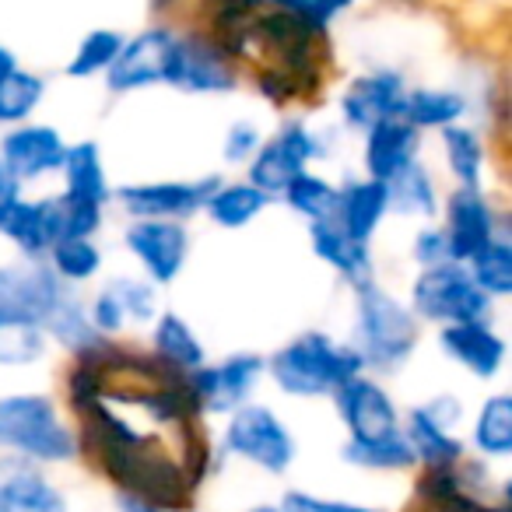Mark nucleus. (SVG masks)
Here are the masks:
<instances>
[{
	"label": "nucleus",
	"mask_w": 512,
	"mask_h": 512,
	"mask_svg": "<svg viewBox=\"0 0 512 512\" xmlns=\"http://www.w3.org/2000/svg\"><path fill=\"white\" fill-rule=\"evenodd\" d=\"M88 320H92V330L99 337H120L123 330H127V313H123L120 299H116L113 288H99L95 292V299L88 302Z\"/></svg>",
	"instance_id": "nucleus-41"
},
{
	"label": "nucleus",
	"mask_w": 512,
	"mask_h": 512,
	"mask_svg": "<svg viewBox=\"0 0 512 512\" xmlns=\"http://www.w3.org/2000/svg\"><path fill=\"white\" fill-rule=\"evenodd\" d=\"M123 246L141 264L151 285H172L190 260V232L183 221L169 218H130Z\"/></svg>",
	"instance_id": "nucleus-11"
},
{
	"label": "nucleus",
	"mask_w": 512,
	"mask_h": 512,
	"mask_svg": "<svg viewBox=\"0 0 512 512\" xmlns=\"http://www.w3.org/2000/svg\"><path fill=\"white\" fill-rule=\"evenodd\" d=\"M386 200H390L393 214H404V218H435V211H439V190H435V179L428 172V165L421 158H414L407 169H400L397 176L386 179Z\"/></svg>",
	"instance_id": "nucleus-30"
},
{
	"label": "nucleus",
	"mask_w": 512,
	"mask_h": 512,
	"mask_svg": "<svg viewBox=\"0 0 512 512\" xmlns=\"http://www.w3.org/2000/svg\"><path fill=\"white\" fill-rule=\"evenodd\" d=\"M407 88H411V81L400 67H369L341 88L337 116L351 134H365L372 123L400 116Z\"/></svg>",
	"instance_id": "nucleus-10"
},
{
	"label": "nucleus",
	"mask_w": 512,
	"mask_h": 512,
	"mask_svg": "<svg viewBox=\"0 0 512 512\" xmlns=\"http://www.w3.org/2000/svg\"><path fill=\"white\" fill-rule=\"evenodd\" d=\"M151 355L165 369L179 372V376H186V372H193L197 365L207 362V348L197 337V330L179 313H172V309L158 313L155 323H151Z\"/></svg>",
	"instance_id": "nucleus-24"
},
{
	"label": "nucleus",
	"mask_w": 512,
	"mask_h": 512,
	"mask_svg": "<svg viewBox=\"0 0 512 512\" xmlns=\"http://www.w3.org/2000/svg\"><path fill=\"white\" fill-rule=\"evenodd\" d=\"M67 155V141L53 123L25 120L15 127H4L0 134V162L11 172L18 186H29L36 179L57 176Z\"/></svg>",
	"instance_id": "nucleus-15"
},
{
	"label": "nucleus",
	"mask_w": 512,
	"mask_h": 512,
	"mask_svg": "<svg viewBox=\"0 0 512 512\" xmlns=\"http://www.w3.org/2000/svg\"><path fill=\"white\" fill-rule=\"evenodd\" d=\"M390 214V200H386V183L379 179H348L344 186H337V211L334 221L358 242H372V235L379 232L383 218Z\"/></svg>",
	"instance_id": "nucleus-23"
},
{
	"label": "nucleus",
	"mask_w": 512,
	"mask_h": 512,
	"mask_svg": "<svg viewBox=\"0 0 512 512\" xmlns=\"http://www.w3.org/2000/svg\"><path fill=\"white\" fill-rule=\"evenodd\" d=\"M18 64H22V60H18V53L11 50L8 43H0V78H4V74H11V71H15Z\"/></svg>",
	"instance_id": "nucleus-50"
},
{
	"label": "nucleus",
	"mask_w": 512,
	"mask_h": 512,
	"mask_svg": "<svg viewBox=\"0 0 512 512\" xmlns=\"http://www.w3.org/2000/svg\"><path fill=\"white\" fill-rule=\"evenodd\" d=\"M425 512H509V502H488L481 495H470V491H453V495L442 498H421Z\"/></svg>",
	"instance_id": "nucleus-46"
},
{
	"label": "nucleus",
	"mask_w": 512,
	"mask_h": 512,
	"mask_svg": "<svg viewBox=\"0 0 512 512\" xmlns=\"http://www.w3.org/2000/svg\"><path fill=\"white\" fill-rule=\"evenodd\" d=\"M470 442L484 460H509L512 456V397L509 393H491L474 414Z\"/></svg>",
	"instance_id": "nucleus-33"
},
{
	"label": "nucleus",
	"mask_w": 512,
	"mask_h": 512,
	"mask_svg": "<svg viewBox=\"0 0 512 512\" xmlns=\"http://www.w3.org/2000/svg\"><path fill=\"white\" fill-rule=\"evenodd\" d=\"M151 11V18H169V22H176V15L186 8V4H197V0H144Z\"/></svg>",
	"instance_id": "nucleus-47"
},
{
	"label": "nucleus",
	"mask_w": 512,
	"mask_h": 512,
	"mask_svg": "<svg viewBox=\"0 0 512 512\" xmlns=\"http://www.w3.org/2000/svg\"><path fill=\"white\" fill-rule=\"evenodd\" d=\"M123 39L127 32L113 29V25H99V29H88L85 36L78 39V46L71 50L64 64V74L71 81H95L113 67V60L120 57Z\"/></svg>",
	"instance_id": "nucleus-31"
},
{
	"label": "nucleus",
	"mask_w": 512,
	"mask_h": 512,
	"mask_svg": "<svg viewBox=\"0 0 512 512\" xmlns=\"http://www.w3.org/2000/svg\"><path fill=\"white\" fill-rule=\"evenodd\" d=\"M278 505L285 512H383V509H372V505L344 502V498H323L313 495V491H285V498Z\"/></svg>",
	"instance_id": "nucleus-44"
},
{
	"label": "nucleus",
	"mask_w": 512,
	"mask_h": 512,
	"mask_svg": "<svg viewBox=\"0 0 512 512\" xmlns=\"http://www.w3.org/2000/svg\"><path fill=\"white\" fill-rule=\"evenodd\" d=\"M39 327H43L46 341L71 351V355H78V351L92 348V344L99 341V334L92 330V320H88V306L74 292H67V288H64V295L53 302V309L46 313V320L39 323Z\"/></svg>",
	"instance_id": "nucleus-32"
},
{
	"label": "nucleus",
	"mask_w": 512,
	"mask_h": 512,
	"mask_svg": "<svg viewBox=\"0 0 512 512\" xmlns=\"http://www.w3.org/2000/svg\"><path fill=\"white\" fill-rule=\"evenodd\" d=\"M355 8H358V0H309L306 11H302V18L309 22V29H316L320 36L330 39L334 25L341 22L344 15H351Z\"/></svg>",
	"instance_id": "nucleus-45"
},
{
	"label": "nucleus",
	"mask_w": 512,
	"mask_h": 512,
	"mask_svg": "<svg viewBox=\"0 0 512 512\" xmlns=\"http://www.w3.org/2000/svg\"><path fill=\"white\" fill-rule=\"evenodd\" d=\"M439 348L449 362H456L460 369H467L474 379L488 383L502 372L505 365V337L498 334L491 323H449L439 327Z\"/></svg>",
	"instance_id": "nucleus-19"
},
{
	"label": "nucleus",
	"mask_w": 512,
	"mask_h": 512,
	"mask_svg": "<svg viewBox=\"0 0 512 512\" xmlns=\"http://www.w3.org/2000/svg\"><path fill=\"white\" fill-rule=\"evenodd\" d=\"M260 8H274V11H292V15H302L309 0H256Z\"/></svg>",
	"instance_id": "nucleus-49"
},
{
	"label": "nucleus",
	"mask_w": 512,
	"mask_h": 512,
	"mask_svg": "<svg viewBox=\"0 0 512 512\" xmlns=\"http://www.w3.org/2000/svg\"><path fill=\"white\" fill-rule=\"evenodd\" d=\"M442 158H446L449 176L456 186H484V172H488V141L474 123L460 120L453 127L439 130Z\"/></svg>",
	"instance_id": "nucleus-27"
},
{
	"label": "nucleus",
	"mask_w": 512,
	"mask_h": 512,
	"mask_svg": "<svg viewBox=\"0 0 512 512\" xmlns=\"http://www.w3.org/2000/svg\"><path fill=\"white\" fill-rule=\"evenodd\" d=\"M242 512H285V509H281V505L264 502V505H249V509H242Z\"/></svg>",
	"instance_id": "nucleus-52"
},
{
	"label": "nucleus",
	"mask_w": 512,
	"mask_h": 512,
	"mask_svg": "<svg viewBox=\"0 0 512 512\" xmlns=\"http://www.w3.org/2000/svg\"><path fill=\"white\" fill-rule=\"evenodd\" d=\"M109 288L116 292V299H120V306H123V313H127L130 323L148 327V323H155V316L162 313L158 285H151L148 278H113L109 281Z\"/></svg>",
	"instance_id": "nucleus-39"
},
{
	"label": "nucleus",
	"mask_w": 512,
	"mask_h": 512,
	"mask_svg": "<svg viewBox=\"0 0 512 512\" xmlns=\"http://www.w3.org/2000/svg\"><path fill=\"white\" fill-rule=\"evenodd\" d=\"M411 313L435 327L449 323H491L495 320V299L474 285L463 264L421 267L411 285Z\"/></svg>",
	"instance_id": "nucleus-6"
},
{
	"label": "nucleus",
	"mask_w": 512,
	"mask_h": 512,
	"mask_svg": "<svg viewBox=\"0 0 512 512\" xmlns=\"http://www.w3.org/2000/svg\"><path fill=\"white\" fill-rule=\"evenodd\" d=\"M176 32H179V22H169V18H151L148 25L130 32V36L123 39L120 57L102 74L106 92L137 95V92H148V88H165Z\"/></svg>",
	"instance_id": "nucleus-9"
},
{
	"label": "nucleus",
	"mask_w": 512,
	"mask_h": 512,
	"mask_svg": "<svg viewBox=\"0 0 512 512\" xmlns=\"http://www.w3.org/2000/svg\"><path fill=\"white\" fill-rule=\"evenodd\" d=\"M0 449L43 467L71 463L81 456L78 428L64 418L46 393H8L0 397Z\"/></svg>",
	"instance_id": "nucleus-3"
},
{
	"label": "nucleus",
	"mask_w": 512,
	"mask_h": 512,
	"mask_svg": "<svg viewBox=\"0 0 512 512\" xmlns=\"http://www.w3.org/2000/svg\"><path fill=\"white\" fill-rule=\"evenodd\" d=\"M421 130H414L404 116H390V120L372 123L362 134V165L365 176L386 183L390 176H397L400 169L421 158Z\"/></svg>",
	"instance_id": "nucleus-20"
},
{
	"label": "nucleus",
	"mask_w": 512,
	"mask_h": 512,
	"mask_svg": "<svg viewBox=\"0 0 512 512\" xmlns=\"http://www.w3.org/2000/svg\"><path fill=\"white\" fill-rule=\"evenodd\" d=\"M106 221V207L102 204H88V200H74V197H57V228L60 239H95Z\"/></svg>",
	"instance_id": "nucleus-40"
},
{
	"label": "nucleus",
	"mask_w": 512,
	"mask_h": 512,
	"mask_svg": "<svg viewBox=\"0 0 512 512\" xmlns=\"http://www.w3.org/2000/svg\"><path fill=\"white\" fill-rule=\"evenodd\" d=\"M421 341V320L407 302L390 295L376 281L355 288V341L351 348L362 355V365L372 372H397L411 362Z\"/></svg>",
	"instance_id": "nucleus-2"
},
{
	"label": "nucleus",
	"mask_w": 512,
	"mask_h": 512,
	"mask_svg": "<svg viewBox=\"0 0 512 512\" xmlns=\"http://www.w3.org/2000/svg\"><path fill=\"white\" fill-rule=\"evenodd\" d=\"M64 288L46 260L0 264V323H43Z\"/></svg>",
	"instance_id": "nucleus-13"
},
{
	"label": "nucleus",
	"mask_w": 512,
	"mask_h": 512,
	"mask_svg": "<svg viewBox=\"0 0 512 512\" xmlns=\"http://www.w3.org/2000/svg\"><path fill=\"white\" fill-rule=\"evenodd\" d=\"M0 512H71V505L43 463L4 453L0 456Z\"/></svg>",
	"instance_id": "nucleus-16"
},
{
	"label": "nucleus",
	"mask_w": 512,
	"mask_h": 512,
	"mask_svg": "<svg viewBox=\"0 0 512 512\" xmlns=\"http://www.w3.org/2000/svg\"><path fill=\"white\" fill-rule=\"evenodd\" d=\"M288 207L306 221H327L337 211V186L313 169H302L281 193Z\"/></svg>",
	"instance_id": "nucleus-37"
},
{
	"label": "nucleus",
	"mask_w": 512,
	"mask_h": 512,
	"mask_svg": "<svg viewBox=\"0 0 512 512\" xmlns=\"http://www.w3.org/2000/svg\"><path fill=\"white\" fill-rule=\"evenodd\" d=\"M411 256L414 264L421 267H439V264H453V253H449V242H446V232L442 225H425L414 232V242H411Z\"/></svg>",
	"instance_id": "nucleus-43"
},
{
	"label": "nucleus",
	"mask_w": 512,
	"mask_h": 512,
	"mask_svg": "<svg viewBox=\"0 0 512 512\" xmlns=\"http://www.w3.org/2000/svg\"><path fill=\"white\" fill-rule=\"evenodd\" d=\"M46 264L64 285H85V281L99 278L102 249L95 239H57L46 253Z\"/></svg>",
	"instance_id": "nucleus-36"
},
{
	"label": "nucleus",
	"mask_w": 512,
	"mask_h": 512,
	"mask_svg": "<svg viewBox=\"0 0 512 512\" xmlns=\"http://www.w3.org/2000/svg\"><path fill=\"white\" fill-rule=\"evenodd\" d=\"M337 418L348 428V439H369V435H383L400 428V411L386 386L372 376H355L334 393Z\"/></svg>",
	"instance_id": "nucleus-18"
},
{
	"label": "nucleus",
	"mask_w": 512,
	"mask_h": 512,
	"mask_svg": "<svg viewBox=\"0 0 512 512\" xmlns=\"http://www.w3.org/2000/svg\"><path fill=\"white\" fill-rule=\"evenodd\" d=\"M309 246H313L316 260H323V264H327L337 278L348 281L351 288L365 285V281H372V274H376L369 242L351 239L334 218L309 221Z\"/></svg>",
	"instance_id": "nucleus-21"
},
{
	"label": "nucleus",
	"mask_w": 512,
	"mask_h": 512,
	"mask_svg": "<svg viewBox=\"0 0 512 512\" xmlns=\"http://www.w3.org/2000/svg\"><path fill=\"white\" fill-rule=\"evenodd\" d=\"M264 134L253 120H235L232 127L225 130V141H221V158L228 165H246L253 158V151L260 148Z\"/></svg>",
	"instance_id": "nucleus-42"
},
{
	"label": "nucleus",
	"mask_w": 512,
	"mask_h": 512,
	"mask_svg": "<svg viewBox=\"0 0 512 512\" xmlns=\"http://www.w3.org/2000/svg\"><path fill=\"white\" fill-rule=\"evenodd\" d=\"M221 183V176L200 179H155V183H127L113 193L127 218H169L186 221L204 211V200Z\"/></svg>",
	"instance_id": "nucleus-12"
},
{
	"label": "nucleus",
	"mask_w": 512,
	"mask_h": 512,
	"mask_svg": "<svg viewBox=\"0 0 512 512\" xmlns=\"http://www.w3.org/2000/svg\"><path fill=\"white\" fill-rule=\"evenodd\" d=\"M221 449L232 460H242L274 477L288 474L295 467V456H299L295 432L267 404H242L239 411L228 414Z\"/></svg>",
	"instance_id": "nucleus-5"
},
{
	"label": "nucleus",
	"mask_w": 512,
	"mask_h": 512,
	"mask_svg": "<svg viewBox=\"0 0 512 512\" xmlns=\"http://www.w3.org/2000/svg\"><path fill=\"white\" fill-rule=\"evenodd\" d=\"M316 158H327V137L302 116H292L253 151V158L246 162V183H253L256 190H264L267 197L278 200L285 186L302 169H309Z\"/></svg>",
	"instance_id": "nucleus-7"
},
{
	"label": "nucleus",
	"mask_w": 512,
	"mask_h": 512,
	"mask_svg": "<svg viewBox=\"0 0 512 512\" xmlns=\"http://www.w3.org/2000/svg\"><path fill=\"white\" fill-rule=\"evenodd\" d=\"M242 85V67L235 57L197 22H179L172 46L165 88L183 95H232Z\"/></svg>",
	"instance_id": "nucleus-4"
},
{
	"label": "nucleus",
	"mask_w": 512,
	"mask_h": 512,
	"mask_svg": "<svg viewBox=\"0 0 512 512\" xmlns=\"http://www.w3.org/2000/svg\"><path fill=\"white\" fill-rule=\"evenodd\" d=\"M46 92H50V81L39 71H29V67L18 64L11 74H4L0 78V127H15V123L32 120L46 102Z\"/></svg>",
	"instance_id": "nucleus-34"
},
{
	"label": "nucleus",
	"mask_w": 512,
	"mask_h": 512,
	"mask_svg": "<svg viewBox=\"0 0 512 512\" xmlns=\"http://www.w3.org/2000/svg\"><path fill=\"white\" fill-rule=\"evenodd\" d=\"M467 274L474 278V285L481 288L488 299H509L512 295V242H509V232L505 235H495L488 246H481L474 256H470L467 264Z\"/></svg>",
	"instance_id": "nucleus-35"
},
{
	"label": "nucleus",
	"mask_w": 512,
	"mask_h": 512,
	"mask_svg": "<svg viewBox=\"0 0 512 512\" xmlns=\"http://www.w3.org/2000/svg\"><path fill=\"white\" fill-rule=\"evenodd\" d=\"M116 509L120 512H190V509H162V505L141 502V498H130V495H116Z\"/></svg>",
	"instance_id": "nucleus-48"
},
{
	"label": "nucleus",
	"mask_w": 512,
	"mask_h": 512,
	"mask_svg": "<svg viewBox=\"0 0 512 512\" xmlns=\"http://www.w3.org/2000/svg\"><path fill=\"white\" fill-rule=\"evenodd\" d=\"M18 190H25V186H18L15 179H11V172L4 169V162H0V200H8L11 193H18Z\"/></svg>",
	"instance_id": "nucleus-51"
},
{
	"label": "nucleus",
	"mask_w": 512,
	"mask_h": 512,
	"mask_svg": "<svg viewBox=\"0 0 512 512\" xmlns=\"http://www.w3.org/2000/svg\"><path fill=\"white\" fill-rule=\"evenodd\" d=\"M362 372V355L323 330H306L267 358L271 383L295 400L334 397L348 379L362 376Z\"/></svg>",
	"instance_id": "nucleus-1"
},
{
	"label": "nucleus",
	"mask_w": 512,
	"mask_h": 512,
	"mask_svg": "<svg viewBox=\"0 0 512 512\" xmlns=\"http://www.w3.org/2000/svg\"><path fill=\"white\" fill-rule=\"evenodd\" d=\"M0 239H8L29 260H46L50 246L60 239L57 197L29 200L22 190L0 200Z\"/></svg>",
	"instance_id": "nucleus-17"
},
{
	"label": "nucleus",
	"mask_w": 512,
	"mask_h": 512,
	"mask_svg": "<svg viewBox=\"0 0 512 512\" xmlns=\"http://www.w3.org/2000/svg\"><path fill=\"white\" fill-rule=\"evenodd\" d=\"M60 176H64V197L88 200V204H102V207H106L109 197H113V186H109V172H106V162H102L99 141L67 144Z\"/></svg>",
	"instance_id": "nucleus-25"
},
{
	"label": "nucleus",
	"mask_w": 512,
	"mask_h": 512,
	"mask_svg": "<svg viewBox=\"0 0 512 512\" xmlns=\"http://www.w3.org/2000/svg\"><path fill=\"white\" fill-rule=\"evenodd\" d=\"M271 204H274V197H267L264 190H256L253 183L242 179V183H218L214 186L211 197L204 200V214L218 228L235 232V228L253 225V221L260 218Z\"/></svg>",
	"instance_id": "nucleus-29"
},
{
	"label": "nucleus",
	"mask_w": 512,
	"mask_h": 512,
	"mask_svg": "<svg viewBox=\"0 0 512 512\" xmlns=\"http://www.w3.org/2000/svg\"><path fill=\"white\" fill-rule=\"evenodd\" d=\"M341 460L358 470H372V474H397V470H411L418 463L404 428L369 435V439H348L341 446Z\"/></svg>",
	"instance_id": "nucleus-28"
},
{
	"label": "nucleus",
	"mask_w": 512,
	"mask_h": 512,
	"mask_svg": "<svg viewBox=\"0 0 512 512\" xmlns=\"http://www.w3.org/2000/svg\"><path fill=\"white\" fill-rule=\"evenodd\" d=\"M470 113H474L470 92L456 85H411L404 95V109H400V116L421 134H428V130L439 134L442 127L467 120Z\"/></svg>",
	"instance_id": "nucleus-22"
},
{
	"label": "nucleus",
	"mask_w": 512,
	"mask_h": 512,
	"mask_svg": "<svg viewBox=\"0 0 512 512\" xmlns=\"http://www.w3.org/2000/svg\"><path fill=\"white\" fill-rule=\"evenodd\" d=\"M442 211H446L442 232H446L453 264H467L495 235H505V214L498 211L484 186H456Z\"/></svg>",
	"instance_id": "nucleus-14"
},
{
	"label": "nucleus",
	"mask_w": 512,
	"mask_h": 512,
	"mask_svg": "<svg viewBox=\"0 0 512 512\" xmlns=\"http://www.w3.org/2000/svg\"><path fill=\"white\" fill-rule=\"evenodd\" d=\"M46 341L39 323H0V369L36 365L46 355Z\"/></svg>",
	"instance_id": "nucleus-38"
},
{
	"label": "nucleus",
	"mask_w": 512,
	"mask_h": 512,
	"mask_svg": "<svg viewBox=\"0 0 512 512\" xmlns=\"http://www.w3.org/2000/svg\"><path fill=\"white\" fill-rule=\"evenodd\" d=\"M264 372H267L264 355L239 351V355H228L221 362H204L193 372H186L183 390L200 418H218V414L228 418L242 404H249V397H253L256 383L264 379Z\"/></svg>",
	"instance_id": "nucleus-8"
},
{
	"label": "nucleus",
	"mask_w": 512,
	"mask_h": 512,
	"mask_svg": "<svg viewBox=\"0 0 512 512\" xmlns=\"http://www.w3.org/2000/svg\"><path fill=\"white\" fill-rule=\"evenodd\" d=\"M400 428H404L407 442H411L414 460H418L425 470L456 467V463L467 456L460 435H453V428H446L442 421H435L425 407H414Z\"/></svg>",
	"instance_id": "nucleus-26"
}]
</instances>
